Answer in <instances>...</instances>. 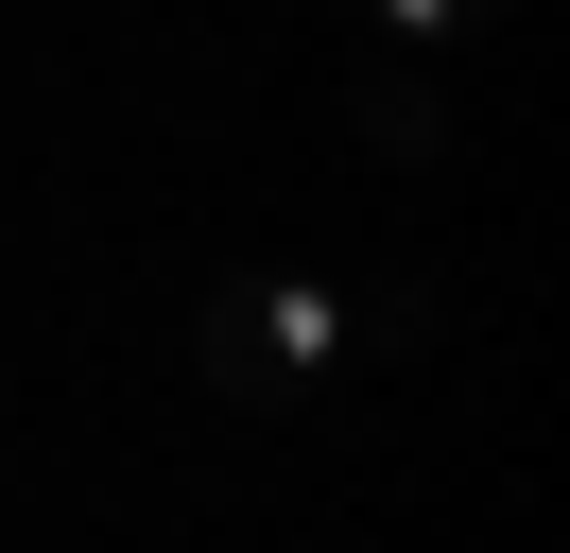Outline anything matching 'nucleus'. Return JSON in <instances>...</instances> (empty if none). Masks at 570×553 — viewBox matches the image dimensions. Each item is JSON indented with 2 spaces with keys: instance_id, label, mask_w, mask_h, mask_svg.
<instances>
[{
  "instance_id": "nucleus-1",
  "label": "nucleus",
  "mask_w": 570,
  "mask_h": 553,
  "mask_svg": "<svg viewBox=\"0 0 570 553\" xmlns=\"http://www.w3.org/2000/svg\"><path fill=\"white\" fill-rule=\"evenodd\" d=\"M190 329L225 346V363L259 380V398H277V380H328L363 346V311L328 294V276H225V294H190Z\"/></svg>"
},
{
  "instance_id": "nucleus-2",
  "label": "nucleus",
  "mask_w": 570,
  "mask_h": 553,
  "mask_svg": "<svg viewBox=\"0 0 570 553\" xmlns=\"http://www.w3.org/2000/svg\"><path fill=\"white\" fill-rule=\"evenodd\" d=\"M328 104H346V138H363V156H397V173H432V156H450V87H432L415 52H381V35L328 69Z\"/></svg>"
},
{
  "instance_id": "nucleus-3",
  "label": "nucleus",
  "mask_w": 570,
  "mask_h": 553,
  "mask_svg": "<svg viewBox=\"0 0 570 553\" xmlns=\"http://www.w3.org/2000/svg\"><path fill=\"white\" fill-rule=\"evenodd\" d=\"M363 35H381V52H450V35H484L501 0H346Z\"/></svg>"
}]
</instances>
